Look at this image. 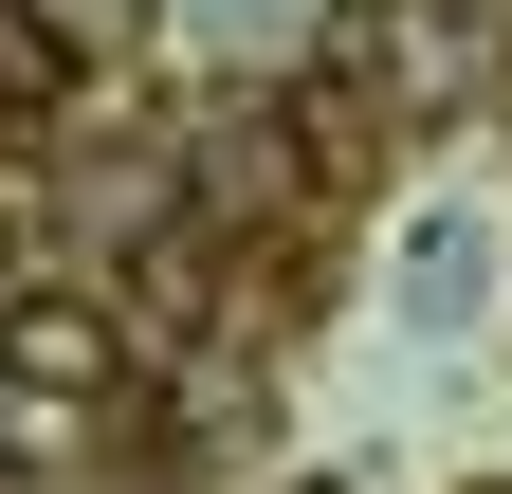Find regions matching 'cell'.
Returning <instances> with one entry per match:
<instances>
[{"instance_id": "cell-1", "label": "cell", "mask_w": 512, "mask_h": 494, "mask_svg": "<svg viewBox=\"0 0 512 494\" xmlns=\"http://www.w3.org/2000/svg\"><path fill=\"white\" fill-rule=\"evenodd\" d=\"M110 366H128L110 293H0V385H19V403H92Z\"/></svg>"}, {"instance_id": "cell-3", "label": "cell", "mask_w": 512, "mask_h": 494, "mask_svg": "<svg viewBox=\"0 0 512 494\" xmlns=\"http://www.w3.org/2000/svg\"><path fill=\"white\" fill-rule=\"evenodd\" d=\"M293 494H348V476H293Z\"/></svg>"}, {"instance_id": "cell-2", "label": "cell", "mask_w": 512, "mask_h": 494, "mask_svg": "<svg viewBox=\"0 0 512 494\" xmlns=\"http://www.w3.org/2000/svg\"><path fill=\"white\" fill-rule=\"evenodd\" d=\"M0 19H19V55H37V74H110V55L147 37V0H0Z\"/></svg>"}]
</instances>
